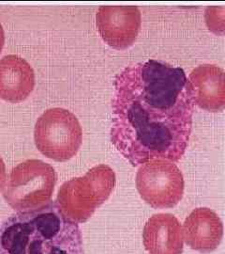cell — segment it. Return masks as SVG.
Returning <instances> with one entry per match:
<instances>
[{"mask_svg": "<svg viewBox=\"0 0 225 254\" xmlns=\"http://www.w3.org/2000/svg\"><path fill=\"white\" fill-rule=\"evenodd\" d=\"M111 107V142L134 167L182 158L194 112L182 68L157 60L127 66L116 75Z\"/></svg>", "mask_w": 225, "mask_h": 254, "instance_id": "6da1fadb", "label": "cell"}, {"mask_svg": "<svg viewBox=\"0 0 225 254\" xmlns=\"http://www.w3.org/2000/svg\"><path fill=\"white\" fill-rule=\"evenodd\" d=\"M0 254H85L81 229L50 201L0 223Z\"/></svg>", "mask_w": 225, "mask_h": 254, "instance_id": "7a4b0ae2", "label": "cell"}, {"mask_svg": "<svg viewBox=\"0 0 225 254\" xmlns=\"http://www.w3.org/2000/svg\"><path fill=\"white\" fill-rule=\"evenodd\" d=\"M116 181L113 169L100 164L90 169L83 177L65 182L55 202L66 218L77 224L84 223L108 199Z\"/></svg>", "mask_w": 225, "mask_h": 254, "instance_id": "3957f363", "label": "cell"}, {"mask_svg": "<svg viewBox=\"0 0 225 254\" xmlns=\"http://www.w3.org/2000/svg\"><path fill=\"white\" fill-rule=\"evenodd\" d=\"M56 179L55 170L50 164L28 159L12 169L3 197L16 212L36 210L51 201Z\"/></svg>", "mask_w": 225, "mask_h": 254, "instance_id": "277c9868", "label": "cell"}, {"mask_svg": "<svg viewBox=\"0 0 225 254\" xmlns=\"http://www.w3.org/2000/svg\"><path fill=\"white\" fill-rule=\"evenodd\" d=\"M34 140L38 150L47 158L57 162L68 161L81 147V125L68 109H47L37 121Z\"/></svg>", "mask_w": 225, "mask_h": 254, "instance_id": "5b68a950", "label": "cell"}, {"mask_svg": "<svg viewBox=\"0 0 225 254\" xmlns=\"http://www.w3.org/2000/svg\"><path fill=\"white\" fill-rule=\"evenodd\" d=\"M184 178L179 167L169 160L152 159L141 165L136 188L141 198L156 209L173 208L184 194Z\"/></svg>", "mask_w": 225, "mask_h": 254, "instance_id": "8992f818", "label": "cell"}, {"mask_svg": "<svg viewBox=\"0 0 225 254\" xmlns=\"http://www.w3.org/2000/svg\"><path fill=\"white\" fill-rule=\"evenodd\" d=\"M141 25V11L136 6H101L96 13L99 35L117 50H124L135 44Z\"/></svg>", "mask_w": 225, "mask_h": 254, "instance_id": "52a82bcc", "label": "cell"}, {"mask_svg": "<svg viewBox=\"0 0 225 254\" xmlns=\"http://www.w3.org/2000/svg\"><path fill=\"white\" fill-rule=\"evenodd\" d=\"M189 94L194 105L209 112H220L225 107V76L215 64L199 65L189 73Z\"/></svg>", "mask_w": 225, "mask_h": 254, "instance_id": "ba28073f", "label": "cell"}, {"mask_svg": "<svg viewBox=\"0 0 225 254\" xmlns=\"http://www.w3.org/2000/svg\"><path fill=\"white\" fill-rule=\"evenodd\" d=\"M183 239L190 249L201 254L216 250L224 237V224L216 213L207 207L194 209L185 219Z\"/></svg>", "mask_w": 225, "mask_h": 254, "instance_id": "9c48e42d", "label": "cell"}, {"mask_svg": "<svg viewBox=\"0 0 225 254\" xmlns=\"http://www.w3.org/2000/svg\"><path fill=\"white\" fill-rule=\"evenodd\" d=\"M183 240L182 226L172 214H155L144 225L143 241L149 254H182Z\"/></svg>", "mask_w": 225, "mask_h": 254, "instance_id": "30bf717a", "label": "cell"}, {"mask_svg": "<svg viewBox=\"0 0 225 254\" xmlns=\"http://www.w3.org/2000/svg\"><path fill=\"white\" fill-rule=\"evenodd\" d=\"M35 73L27 61L16 55L0 60V98L9 103L26 100L34 90Z\"/></svg>", "mask_w": 225, "mask_h": 254, "instance_id": "8fae6325", "label": "cell"}, {"mask_svg": "<svg viewBox=\"0 0 225 254\" xmlns=\"http://www.w3.org/2000/svg\"><path fill=\"white\" fill-rule=\"evenodd\" d=\"M5 181H6V166L3 159L0 157V190L4 187Z\"/></svg>", "mask_w": 225, "mask_h": 254, "instance_id": "7c38bea8", "label": "cell"}, {"mask_svg": "<svg viewBox=\"0 0 225 254\" xmlns=\"http://www.w3.org/2000/svg\"><path fill=\"white\" fill-rule=\"evenodd\" d=\"M5 44V34H4V29L3 27L0 25V53L2 51V48Z\"/></svg>", "mask_w": 225, "mask_h": 254, "instance_id": "4fadbf2b", "label": "cell"}]
</instances>
